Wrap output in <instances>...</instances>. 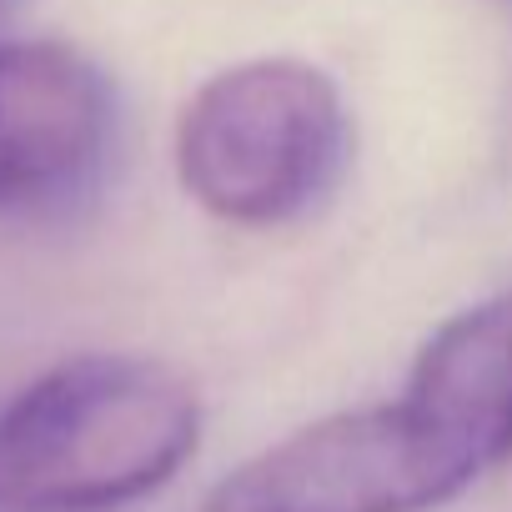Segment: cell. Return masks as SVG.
<instances>
[{
  "label": "cell",
  "instance_id": "cell-6",
  "mask_svg": "<svg viewBox=\"0 0 512 512\" xmlns=\"http://www.w3.org/2000/svg\"><path fill=\"white\" fill-rule=\"evenodd\" d=\"M11 11H16V0H0V21H6Z\"/></svg>",
  "mask_w": 512,
  "mask_h": 512
},
{
  "label": "cell",
  "instance_id": "cell-2",
  "mask_svg": "<svg viewBox=\"0 0 512 512\" xmlns=\"http://www.w3.org/2000/svg\"><path fill=\"white\" fill-rule=\"evenodd\" d=\"M347 141V106L332 76L267 56L211 76L186 101L176 171L201 211L236 226H277L337 181Z\"/></svg>",
  "mask_w": 512,
  "mask_h": 512
},
{
  "label": "cell",
  "instance_id": "cell-4",
  "mask_svg": "<svg viewBox=\"0 0 512 512\" xmlns=\"http://www.w3.org/2000/svg\"><path fill=\"white\" fill-rule=\"evenodd\" d=\"M106 151V76L61 41H0V216L71 211Z\"/></svg>",
  "mask_w": 512,
  "mask_h": 512
},
{
  "label": "cell",
  "instance_id": "cell-3",
  "mask_svg": "<svg viewBox=\"0 0 512 512\" xmlns=\"http://www.w3.org/2000/svg\"><path fill=\"white\" fill-rule=\"evenodd\" d=\"M487 477L482 457L412 387L322 417L226 472L201 512H427Z\"/></svg>",
  "mask_w": 512,
  "mask_h": 512
},
{
  "label": "cell",
  "instance_id": "cell-1",
  "mask_svg": "<svg viewBox=\"0 0 512 512\" xmlns=\"http://www.w3.org/2000/svg\"><path fill=\"white\" fill-rule=\"evenodd\" d=\"M201 437L191 382L151 357H71L0 402V512H116Z\"/></svg>",
  "mask_w": 512,
  "mask_h": 512
},
{
  "label": "cell",
  "instance_id": "cell-5",
  "mask_svg": "<svg viewBox=\"0 0 512 512\" xmlns=\"http://www.w3.org/2000/svg\"><path fill=\"white\" fill-rule=\"evenodd\" d=\"M407 387L457 427L487 472L502 467L512 457V292L447 317L417 352Z\"/></svg>",
  "mask_w": 512,
  "mask_h": 512
}]
</instances>
